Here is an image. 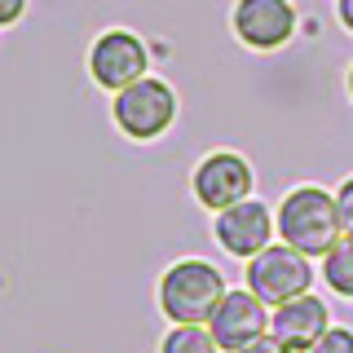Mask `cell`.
<instances>
[{
	"label": "cell",
	"mask_w": 353,
	"mask_h": 353,
	"mask_svg": "<svg viewBox=\"0 0 353 353\" xmlns=\"http://www.w3.org/2000/svg\"><path fill=\"white\" fill-rule=\"evenodd\" d=\"M327 327H331L327 301L314 296V292L296 296V301H287V305H274V314H270V336H279L287 349H305V353L323 340Z\"/></svg>",
	"instance_id": "30bf717a"
},
{
	"label": "cell",
	"mask_w": 353,
	"mask_h": 353,
	"mask_svg": "<svg viewBox=\"0 0 353 353\" xmlns=\"http://www.w3.org/2000/svg\"><path fill=\"white\" fill-rule=\"evenodd\" d=\"M318 274H323V283L336 296L353 301V234H340L336 243H331V252L323 256V270Z\"/></svg>",
	"instance_id": "8fae6325"
},
{
	"label": "cell",
	"mask_w": 353,
	"mask_h": 353,
	"mask_svg": "<svg viewBox=\"0 0 353 353\" xmlns=\"http://www.w3.org/2000/svg\"><path fill=\"white\" fill-rule=\"evenodd\" d=\"M230 22H234V36L248 49L270 53L296 36V5L292 0H239Z\"/></svg>",
	"instance_id": "9c48e42d"
},
{
	"label": "cell",
	"mask_w": 353,
	"mask_h": 353,
	"mask_svg": "<svg viewBox=\"0 0 353 353\" xmlns=\"http://www.w3.org/2000/svg\"><path fill=\"white\" fill-rule=\"evenodd\" d=\"M349 97H353V66H349Z\"/></svg>",
	"instance_id": "ac0fdd59"
},
{
	"label": "cell",
	"mask_w": 353,
	"mask_h": 353,
	"mask_svg": "<svg viewBox=\"0 0 353 353\" xmlns=\"http://www.w3.org/2000/svg\"><path fill=\"white\" fill-rule=\"evenodd\" d=\"M225 274L216 270L212 261H176L163 270V279H159V309H163V318L168 323H199V327H208L212 323V314H216V305L225 301Z\"/></svg>",
	"instance_id": "7a4b0ae2"
},
{
	"label": "cell",
	"mask_w": 353,
	"mask_h": 353,
	"mask_svg": "<svg viewBox=\"0 0 353 353\" xmlns=\"http://www.w3.org/2000/svg\"><path fill=\"white\" fill-rule=\"evenodd\" d=\"M110 115H115V128L132 141H154L172 128L176 119V93L168 80H154V75H141L137 84L119 88L115 102H110Z\"/></svg>",
	"instance_id": "3957f363"
},
{
	"label": "cell",
	"mask_w": 353,
	"mask_h": 353,
	"mask_svg": "<svg viewBox=\"0 0 353 353\" xmlns=\"http://www.w3.org/2000/svg\"><path fill=\"white\" fill-rule=\"evenodd\" d=\"M336 208H340V225H345V234H353V176H345V185L336 190Z\"/></svg>",
	"instance_id": "5bb4252c"
},
{
	"label": "cell",
	"mask_w": 353,
	"mask_h": 353,
	"mask_svg": "<svg viewBox=\"0 0 353 353\" xmlns=\"http://www.w3.org/2000/svg\"><path fill=\"white\" fill-rule=\"evenodd\" d=\"M212 234H216V243L230 252V256L252 261L256 252H265V248L274 243L279 225H274V212L261 203V199H243V203L221 208V212H216Z\"/></svg>",
	"instance_id": "52a82bcc"
},
{
	"label": "cell",
	"mask_w": 353,
	"mask_h": 353,
	"mask_svg": "<svg viewBox=\"0 0 353 353\" xmlns=\"http://www.w3.org/2000/svg\"><path fill=\"white\" fill-rule=\"evenodd\" d=\"M27 14V0H0V27H14Z\"/></svg>",
	"instance_id": "9a60e30c"
},
{
	"label": "cell",
	"mask_w": 353,
	"mask_h": 353,
	"mask_svg": "<svg viewBox=\"0 0 353 353\" xmlns=\"http://www.w3.org/2000/svg\"><path fill=\"white\" fill-rule=\"evenodd\" d=\"M336 14H340V22H345V27L353 31V0H340V5H336Z\"/></svg>",
	"instance_id": "e0dca14e"
},
{
	"label": "cell",
	"mask_w": 353,
	"mask_h": 353,
	"mask_svg": "<svg viewBox=\"0 0 353 353\" xmlns=\"http://www.w3.org/2000/svg\"><path fill=\"white\" fill-rule=\"evenodd\" d=\"M150 66V53L141 36H132L124 27H110L102 36L93 40V49H88V75H93L97 88H106V93H119V88L137 84L141 75H146Z\"/></svg>",
	"instance_id": "5b68a950"
},
{
	"label": "cell",
	"mask_w": 353,
	"mask_h": 353,
	"mask_svg": "<svg viewBox=\"0 0 353 353\" xmlns=\"http://www.w3.org/2000/svg\"><path fill=\"white\" fill-rule=\"evenodd\" d=\"M274 225H279V239L287 248H296L309 261L327 256L331 243L345 234L336 194H327L323 185H296V190H287L279 212H274Z\"/></svg>",
	"instance_id": "6da1fadb"
},
{
	"label": "cell",
	"mask_w": 353,
	"mask_h": 353,
	"mask_svg": "<svg viewBox=\"0 0 353 353\" xmlns=\"http://www.w3.org/2000/svg\"><path fill=\"white\" fill-rule=\"evenodd\" d=\"M314 287V265L287 243H270L248 261V292H256L265 305H287Z\"/></svg>",
	"instance_id": "277c9868"
},
{
	"label": "cell",
	"mask_w": 353,
	"mask_h": 353,
	"mask_svg": "<svg viewBox=\"0 0 353 353\" xmlns=\"http://www.w3.org/2000/svg\"><path fill=\"white\" fill-rule=\"evenodd\" d=\"M208 331H212V340L221 345V353H239V349H248L252 340H261L265 331H270V305H265L256 292H248V287H234V292H225V301L216 305Z\"/></svg>",
	"instance_id": "ba28073f"
},
{
	"label": "cell",
	"mask_w": 353,
	"mask_h": 353,
	"mask_svg": "<svg viewBox=\"0 0 353 353\" xmlns=\"http://www.w3.org/2000/svg\"><path fill=\"white\" fill-rule=\"evenodd\" d=\"M309 353H353V331L349 327H327L323 340H318Z\"/></svg>",
	"instance_id": "4fadbf2b"
},
{
	"label": "cell",
	"mask_w": 353,
	"mask_h": 353,
	"mask_svg": "<svg viewBox=\"0 0 353 353\" xmlns=\"http://www.w3.org/2000/svg\"><path fill=\"white\" fill-rule=\"evenodd\" d=\"M239 353H287V349H283V340H279V336H270V331H265L261 340H252V345H248V349H239Z\"/></svg>",
	"instance_id": "2e32d148"
},
{
	"label": "cell",
	"mask_w": 353,
	"mask_h": 353,
	"mask_svg": "<svg viewBox=\"0 0 353 353\" xmlns=\"http://www.w3.org/2000/svg\"><path fill=\"white\" fill-rule=\"evenodd\" d=\"M252 185H256V172H252V163L234 150L203 154L194 176H190V190L208 212H221V208H234L243 199H252Z\"/></svg>",
	"instance_id": "8992f818"
},
{
	"label": "cell",
	"mask_w": 353,
	"mask_h": 353,
	"mask_svg": "<svg viewBox=\"0 0 353 353\" xmlns=\"http://www.w3.org/2000/svg\"><path fill=\"white\" fill-rule=\"evenodd\" d=\"M159 353H221V345L199 323H172V331L159 340Z\"/></svg>",
	"instance_id": "7c38bea8"
}]
</instances>
